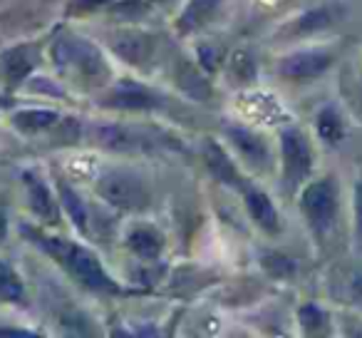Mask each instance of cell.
I'll use <instances>...</instances> for the list:
<instances>
[{
    "label": "cell",
    "instance_id": "obj_1",
    "mask_svg": "<svg viewBox=\"0 0 362 338\" xmlns=\"http://www.w3.org/2000/svg\"><path fill=\"white\" fill-rule=\"evenodd\" d=\"M40 244L52 259L62 264L67 269L72 278H75L80 286H85L92 293H119L122 288L117 286L110 278V274L105 271V266L100 264V259L85 247H75L70 242H62V239H42Z\"/></svg>",
    "mask_w": 362,
    "mask_h": 338
},
{
    "label": "cell",
    "instance_id": "obj_2",
    "mask_svg": "<svg viewBox=\"0 0 362 338\" xmlns=\"http://www.w3.org/2000/svg\"><path fill=\"white\" fill-rule=\"evenodd\" d=\"M300 212L317 242H325L340 217V184L335 177H320L300 192Z\"/></svg>",
    "mask_w": 362,
    "mask_h": 338
},
{
    "label": "cell",
    "instance_id": "obj_3",
    "mask_svg": "<svg viewBox=\"0 0 362 338\" xmlns=\"http://www.w3.org/2000/svg\"><path fill=\"white\" fill-rule=\"evenodd\" d=\"M97 142L100 147L110 152H122V154H151L159 150H171L176 142L161 130H144L134 125H102L97 130Z\"/></svg>",
    "mask_w": 362,
    "mask_h": 338
},
{
    "label": "cell",
    "instance_id": "obj_4",
    "mask_svg": "<svg viewBox=\"0 0 362 338\" xmlns=\"http://www.w3.org/2000/svg\"><path fill=\"white\" fill-rule=\"evenodd\" d=\"M52 60H55V65H60L62 70L80 72L85 80L100 82L102 77H107L105 57L100 55V50H97L92 43L82 40V38H75V35L57 38L55 45H52Z\"/></svg>",
    "mask_w": 362,
    "mask_h": 338
},
{
    "label": "cell",
    "instance_id": "obj_5",
    "mask_svg": "<svg viewBox=\"0 0 362 338\" xmlns=\"http://www.w3.org/2000/svg\"><path fill=\"white\" fill-rule=\"evenodd\" d=\"M281 159H283V184L288 192H296L310 177L315 157L308 135L298 127H286L281 132Z\"/></svg>",
    "mask_w": 362,
    "mask_h": 338
},
{
    "label": "cell",
    "instance_id": "obj_6",
    "mask_svg": "<svg viewBox=\"0 0 362 338\" xmlns=\"http://www.w3.org/2000/svg\"><path fill=\"white\" fill-rule=\"evenodd\" d=\"M97 194L105 199L107 204H112L115 209L122 212H139L149 204V189L141 182L136 174L122 172H107L105 177L97 179Z\"/></svg>",
    "mask_w": 362,
    "mask_h": 338
},
{
    "label": "cell",
    "instance_id": "obj_7",
    "mask_svg": "<svg viewBox=\"0 0 362 338\" xmlns=\"http://www.w3.org/2000/svg\"><path fill=\"white\" fill-rule=\"evenodd\" d=\"M332 62H335V55L330 50L315 47V50H300L283 57L278 70L288 80H315L330 70Z\"/></svg>",
    "mask_w": 362,
    "mask_h": 338
},
{
    "label": "cell",
    "instance_id": "obj_8",
    "mask_svg": "<svg viewBox=\"0 0 362 338\" xmlns=\"http://www.w3.org/2000/svg\"><path fill=\"white\" fill-rule=\"evenodd\" d=\"M105 107H112V110H154V107L161 105V97L156 95L154 90L144 87L141 82L134 80H122L112 87L110 92L102 100Z\"/></svg>",
    "mask_w": 362,
    "mask_h": 338
},
{
    "label": "cell",
    "instance_id": "obj_9",
    "mask_svg": "<svg viewBox=\"0 0 362 338\" xmlns=\"http://www.w3.org/2000/svg\"><path fill=\"white\" fill-rule=\"evenodd\" d=\"M226 137L231 140V145L236 147V152L241 154V159L248 167H253L256 172H266L271 167V150H268L266 140L261 135H256L253 130L241 125H228Z\"/></svg>",
    "mask_w": 362,
    "mask_h": 338
},
{
    "label": "cell",
    "instance_id": "obj_10",
    "mask_svg": "<svg viewBox=\"0 0 362 338\" xmlns=\"http://www.w3.org/2000/svg\"><path fill=\"white\" fill-rule=\"evenodd\" d=\"M243 202H246V212L258 227L266 234H278L281 232V217H278L276 204L271 202L263 189L258 187H243Z\"/></svg>",
    "mask_w": 362,
    "mask_h": 338
},
{
    "label": "cell",
    "instance_id": "obj_11",
    "mask_svg": "<svg viewBox=\"0 0 362 338\" xmlns=\"http://www.w3.org/2000/svg\"><path fill=\"white\" fill-rule=\"evenodd\" d=\"M112 50L117 57H122L124 62L136 67H144L154 55V40L144 33H127L112 40Z\"/></svg>",
    "mask_w": 362,
    "mask_h": 338
},
{
    "label": "cell",
    "instance_id": "obj_12",
    "mask_svg": "<svg viewBox=\"0 0 362 338\" xmlns=\"http://www.w3.org/2000/svg\"><path fill=\"white\" fill-rule=\"evenodd\" d=\"M35 62H37L35 50L28 45L13 47V50L3 52V55H0V70H3V80L8 82V87L21 85V82L33 72Z\"/></svg>",
    "mask_w": 362,
    "mask_h": 338
},
{
    "label": "cell",
    "instance_id": "obj_13",
    "mask_svg": "<svg viewBox=\"0 0 362 338\" xmlns=\"http://www.w3.org/2000/svg\"><path fill=\"white\" fill-rule=\"evenodd\" d=\"M218 6L221 0H189L187 8L181 11L179 21H176V28H179L181 35H192V33H199L204 26L216 18Z\"/></svg>",
    "mask_w": 362,
    "mask_h": 338
},
{
    "label": "cell",
    "instance_id": "obj_14",
    "mask_svg": "<svg viewBox=\"0 0 362 338\" xmlns=\"http://www.w3.org/2000/svg\"><path fill=\"white\" fill-rule=\"evenodd\" d=\"M127 249L139 259H156L164 252V234L151 224H139L127 234Z\"/></svg>",
    "mask_w": 362,
    "mask_h": 338
},
{
    "label": "cell",
    "instance_id": "obj_15",
    "mask_svg": "<svg viewBox=\"0 0 362 338\" xmlns=\"http://www.w3.org/2000/svg\"><path fill=\"white\" fill-rule=\"evenodd\" d=\"M28 187V197H30V207L42 222H55L57 219V204L52 199V192L47 189V184L42 182V177H37L35 172H25L23 174Z\"/></svg>",
    "mask_w": 362,
    "mask_h": 338
},
{
    "label": "cell",
    "instance_id": "obj_16",
    "mask_svg": "<svg viewBox=\"0 0 362 338\" xmlns=\"http://www.w3.org/2000/svg\"><path fill=\"white\" fill-rule=\"evenodd\" d=\"M204 157H206L209 169H211V174L218 179V182L228 184V187H238V189L246 187V182L241 179V174L236 172V164L231 162V157H228L218 145L206 142V152H204Z\"/></svg>",
    "mask_w": 362,
    "mask_h": 338
},
{
    "label": "cell",
    "instance_id": "obj_17",
    "mask_svg": "<svg viewBox=\"0 0 362 338\" xmlns=\"http://www.w3.org/2000/svg\"><path fill=\"white\" fill-rule=\"evenodd\" d=\"M345 132H347L345 117H342V112L337 110V107L327 105L315 115V135L320 137L325 145H330V147L340 145V142L345 140Z\"/></svg>",
    "mask_w": 362,
    "mask_h": 338
},
{
    "label": "cell",
    "instance_id": "obj_18",
    "mask_svg": "<svg viewBox=\"0 0 362 338\" xmlns=\"http://www.w3.org/2000/svg\"><path fill=\"white\" fill-rule=\"evenodd\" d=\"M176 85L181 87V92H187L194 100H209L211 97V85L202 75V70H197V65H192L189 60H181L176 67Z\"/></svg>",
    "mask_w": 362,
    "mask_h": 338
},
{
    "label": "cell",
    "instance_id": "obj_19",
    "mask_svg": "<svg viewBox=\"0 0 362 338\" xmlns=\"http://www.w3.org/2000/svg\"><path fill=\"white\" fill-rule=\"evenodd\" d=\"M335 21H337V8L320 6V8H313V11L303 13V16L293 23V30H296V35H310V33H317V30H327Z\"/></svg>",
    "mask_w": 362,
    "mask_h": 338
},
{
    "label": "cell",
    "instance_id": "obj_20",
    "mask_svg": "<svg viewBox=\"0 0 362 338\" xmlns=\"http://www.w3.org/2000/svg\"><path fill=\"white\" fill-rule=\"evenodd\" d=\"M60 122V115L55 110H21L13 115V125L25 135H35V132H45Z\"/></svg>",
    "mask_w": 362,
    "mask_h": 338
},
{
    "label": "cell",
    "instance_id": "obj_21",
    "mask_svg": "<svg viewBox=\"0 0 362 338\" xmlns=\"http://www.w3.org/2000/svg\"><path fill=\"white\" fill-rule=\"evenodd\" d=\"M298 321H300L303 333L308 336H322V333L330 331V318H327V311L320 308L317 303H305L298 311Z\"/></svg>",
    "mask_w": 362,
    "mask_h": 338
},
{
    "label": "cell",
    "instance_id": "obj_22",
    "mask_svg": "<svg viewBox=\"0 0 362 338\" xmlns=\"http://www.w3.org/2000/svg\"><path fill=\"white\" fill-rule=\"evenodd\" d=\"M0 301H8V303L25 301V286H23L21 276L6 261H0Z\"/></svg>",
    "mask_w": 362,
    "mask_h": 338
},
{
    "label": "cell",
    "instance_id": "obj_23",
    "mask_svg": "<svg viewBox=\"0 0 362 338\" xmlns=\"http://www.w3.org/2000/svg\"><path fill=\"white\" fill-rule=\"evenodd\" d=\"M228 72H231V80L233 82H241V85H246V82L256 80V75H258V62H256V57H253L248 50L233 52L231 62H228Z\"/></svg>",
    "mask_w": 362,
    "mask_h": 338
},
{
    "label": "cell",
    "instance_id": "obj_24",
    "mask_svg": "<svg viewBox=\"0 0 362 338\" xmlns=\"http://www.w3.org/2000/svg\"><path fill=\"white\" fill-rule=\"evenodd\" d=\"M57 189H60V199H62V207H65V212L70 214L72 224H75L80 232L87 234V209L85 204H82V199L77 197L75 192H72L70 187H67L65 182L57 184Z\"/></svg>",
    "mask_w": 362,
    "mask_h": 338
},
{
    "label": "cell",
    "instance_id": "obj_25",
    "mask_svg": "<svg viewBox=\"0 0 362 338\" xmlns=\"http://www.w3.org/2000/svg\"><path fill=\"white\" fill-rule=\"evenodd\" d=\"M263 269H266L271 276L291 278L293 274L298 271V264L293 261L291 257H286V254H268V257L263 259Z\"/></svg>",
    "mask_w": 362,
    "mask_h": 338
},
{
    "label": "cell",
    "instance_id": "obj_26",
    "mask_svg": "<svg viewBox=\"0 0 362 338\" xmlns=\"http://www.w3.org/2000/svg\"><path fill=\"white\" fill-rule=\"evenodd\" d=\"M352 239H355V249L362 254V172L355 182V194H352Z\"/></svg>",
    "mask_w": 362,
    "mask_h": 338
},
{
    "label": "cell",
    "instance_id": "obj_27",
    "mask_svg": "<svg viewBox=\"0 0 362 338\" xmlns=\"http://www.w3.org/2000/svg\"><path fill=\"white\" fill-rule=\"evenodd\" d=\"M197 57H199V65H202V70L214 72L218 65H221L223 52H221V47H218V45H211V43H204V45H199Z\"/></svg>",
    "mask_w": 362,
    "mask_h": 338
},
{
    "label": "cell",
    "instance_id": "obj_28",
    "mask_svg": "<svg viewBox=\"0 0 362 338\" xmlns=\"http://www.w3.org/2000/svg\"><path fill=\"white\" fill-rule=\"evenodd\" d=\"M115 0H70L67 3V16H90V13L107 8Z\"/></svg>",
    "mask_w": 362,
    "mask_h": 338
},
{
    "label": "cell",
    "instance_id": "obj_29",
    "mask_svg": "<svg viewBox=\"0 0 362 338\" xmlns=\"http://www.w3.org/2000/svg\"><path fill=\"white\" fill-rule=\"evenodd\" d=\"M347 301H350L357 311H362V266H357L355 271H352L350 281H347Z\"/></svg>",
    "mask_w": 362,
    "mask_h": 338
},
{
    "label": "cell",
    "instance_id": "obj_30",
    "mask_svg": "<svg viewBox=\"0 0 362 338\" xmlns=\"http://www.w3.org/2000/svg\"><path fill=\"white\" fill-rule=\"evenodd\" d=\"M6 237H8V214L6 209L0 207V242H6Z\"/></svg>",
    "mask_w": 362,
    "mask_h": 338
},
{
    "label": "cell",
    "instance_id": "obj_31",
    "mask_svg": "<svg viewBox=\"0 0 362 338\" xmlns=\"http://www.w3.org/2000/svg\"><path fill=\"white\" fill-rule=\"evenodd\" d=\"M0 336H33L23 328H0Z\"/></svg>",
    "mask_w": 362,
    "mask_h": 338
},
{
    "label": "cell",
    "instance_id": "obj_32",
    "mask_svg": "<svg viewBox=\"0 0 362 338\" xmlns=\"http://www.w3.org/2000/svg\"><path fill=\"white\" fill-rule=\"evenodd\" d=\"M0 105H6V100H0Z\"/></svg>",
    "mask_w": 362,
    "mask_h": 338
}]
</instances>
